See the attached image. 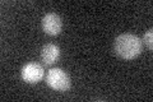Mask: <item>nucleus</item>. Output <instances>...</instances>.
Listing matches in <instances>:
<instances>
[{"label":"nucleus","instance_id":"f257e3e1","mask_svg":"<svg viewBox=\"0 0 153 102\" xmlns=\"http://www.w3.org/2000/svg\"><path fill=\"white\" fill-rule=\"evenodd\" d=\"M142 40L133 33H123L117 36L114 43V50L124 60H133L142 52Z\"/></svg>","mask_w":153,"mask_h":102},{"label":"nucleus","instance_id":"f03ea898","mask_svg":"<svg viewBox=\"0 0 153 102\" xmlns=\"http://www.w3.org/2000/svg\"><path fill=\"white\" fill-rule=\"evenodd\" d=\"M46 83L50 88H52L54 91H59V92L68 91L71 84L69 75L66 74V71L60 69V68H52V69L47 71Z\"/></svg>","mask_w":153,"mask_h":102},{"label":"nucleus","instance_id":"39448f33","mask_svg":"<svg viewBox=\"0 0 153 102\" xmlns=\"http://www.w3.org/2000/svg\"><path fill=\"white\" fill-rule=\"evenodd\" d=\"M60 56V48L55 43H46L41 50V59L46 65H52Z\"/></svg>","mask_w":153,"mask_h":102},{"label":"nucleus","instance_id":"7ed1b4c3","mask_svg":"<svg viewBox=\"0 0 153 102\" xmlns=\"http://www.w3.org/2000/svg\"><path fill=\"white\" fill-rule=\"evenodd\" d=\"M22 79L28 84H35L38 83L42 78L45 77V70L40 64L37 63H27L23 65L21 70Z\"/></svg>","mask_w":153,"mask_h":102},{"label":"nucleus","instance_id":"423d86ee","mask_svg":"<svg viewBox=\"0 0 153 102\" xmlns=\"http://www.w3.org/2000/svg\"><path fill=\"white\" fill-rule=\"evenodd\" d=\"M152 38H153V32H152V30L147 31V32H146V35H144V38H143V41L146 42V45L148 46V48H149V50H152V48H153Z\"/></svg>","mask_w":153,"mask_h":102},{"label":"nucleus","instance_id":"20e7f679","mask_svg":"<svg viewBox=\"0 0 153 102\" xmlns=\"http://www.w3.org/2000/svg\"><path fill=\"white\" fill-rule=\"evenodd\" d=\"M63 28V21L56 13H47L42 18V30L46 35L56 36L61 32Z\"/></svg>","mask_w":153,"mask_h":102}]
</instances>
